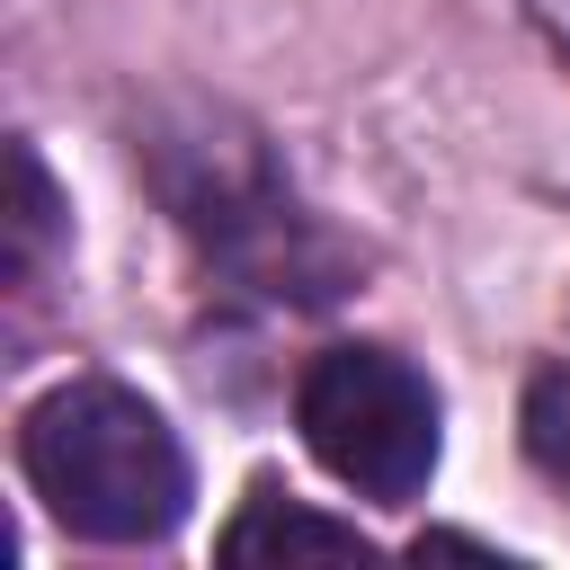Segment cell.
Segmentation results:
<instances>
[{
	"label": "cell",
	"instance_id": "1",
	"mask_svg": "<svg viewBox=\"0 0 570 570\" xmlns=\"http://www.w3.org/2000/svg\"><path fill=\"white\" fill-rule=\"evenodd\" d=\"M18 463L45 517L80 543H169L196 499L178 428L107 374L53 383L18 428Z\"/></svg>",
	"mask_w": 570,
	"mask_h": 570
},
{
	"label": "cell",
	"instance_id": "2",
	"mask_svg": "<svg viewBox=\"0 0 570 570\" xmlns=\"http://www.w3.org/2000/svg\"><path fill=\"white\" fill-rule=\"evenodd\" d=\"M151 178H160L169 214L196 232V249L232 285H258L267 303H330V294H347V258L294 205V187L267 169L258 134H232L223 107L196 116L187 134H151Z\"/></svg>",
	"mask_w": 570,
	"mask_h": 570
},
{
	"label": "cell",
	"instance_id": "3",
	"mask_svg": "<svg viewBox=\"0 0 570 570\" xmlns=\"http://www.w3.org/2000/svg\"><path fill=\"white\" fill-rule=\"evenodd\" d=\"M294 428L312 445V463L356 490V499H383V508H410L436 472V445H445V410H436V383L392 356V347H321L294 383Z\"/></svg>",
	"mask_w": 570,
	"mask_h": 570
},
{
	"label": "cell",
	"instance_id": "4",
	"mask_svg": "<svg viewBox=\"0 0 570 570\" xmlns=\"http://www.w3.org/2000/svg\"><path fill=\"white\" fill-rule=\"evenodd\" d=\"M223 561H374V543L347 525V517H321V508H303L294 490H276V481H258L249 499H240V517L223 525Z\"/></svg>",
	"mask_w": 570,
	"mask_h": 570
},
{
	"label": "cell",
	"instance_id": "5",
	"mask_svg": "<svg viewBox=\"0 0 570 570\" xmlns=\"http://www.w3.org/2000/svg\"><path fill=\"white\" fill-rule=\"evenodd\" d=\"M53 240H62V196H53L45 160H36V142H9V249H0L9 294H36L45 285Z\"/></svg>",
	"mask_w": 570,
	"mask_h": 570
},
{
	"label": "cell",
	"instance_id": "6",
	"mask_svg": "<svg viewBox=\"0 0 570 570\" xmlns=\"http://www.w3.org/2000/svg\"><path fill=\"white\" fill-rule=\"evenodd\" d=\"M517 428H525V463L570 499V356H561V365H543V374L525 383Z\"/></svg>",
	"mask_w": 570,
	"mask_h": 570
}]
</instances>
